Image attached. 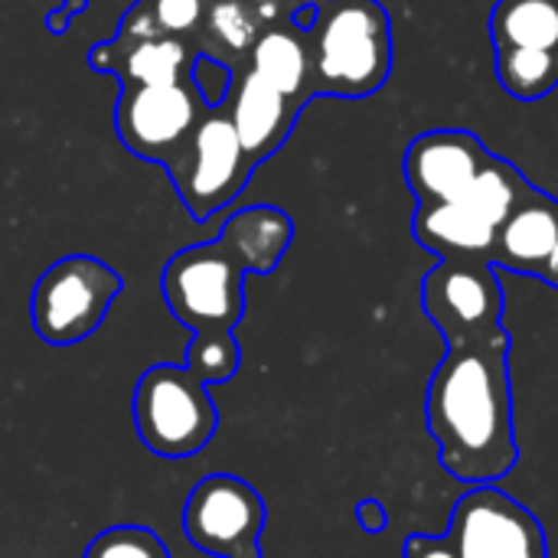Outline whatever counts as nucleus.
<instances>
[{"mask_svg":"<svg viewBox=\"0 0 558 558\" xmlns=\"http://www.w3.org/2000/svg\"><path fill=\"white\" fill-rule=\"evenodd\" d=\"M298 111L301 105H291L288 95H281L252 69L239 78V85L229 95V118L255 167L284 144Z\"/></svg>","mask_w":558,"mask_h":558,"instance_id":"nucleus-13","label":"nucleus"},{"mask_svg":"<svg viewBox=\"0 0 558 558\" xmlns=\"http://www.w3.org/2000/svg\"><path fill=\"white\" fill-rule=\"evenodd\" d=\"M558 248V199L539 186H526L507 222L497 229V245L490 255L494 268L517 275L546 278Z\"/></svg>","mask_w":558,"mask_h":558,"instance_id":"nucleus-12","label":"nucleus"},{"mask_svg":"<svg viewBox=\"0 0 558 558\" xmlns=\"http://www.w3.org/2000/svg\"><path fill=\"white\" fill-rule=\"evenodd\" d=\"M131 412L141 445L163 461L199 454L219 428V409L209 396V386L177 363H157L144 369Z\"/></svg>","mask_w":558,"mask_h":558,"instance_id":"nucleus-4","label":"nucleus"},{"mask_svg":"<svg viewBox=\"0 0 558 558\" xmlns=\"http://www.w3.org/2000/svg\"><path fill=\"white\" fill-rule=\"evenodd\" d=\"M422 307L448 343L504 330V291L490 262L441 258L422 281Z\"/></svg>","mask_w":558,"mask_h":558,"instance_id":"nucleus-10","label":"nucleus"},{"mask_svg":"<svg viewBox=\"0 0 558 558\" xmlns=\"http://www.w3.org/2000/svg\"><path fill=\"white\" fill-rule=\"evenodd\" d=\"M121 275L92 255H65L52 262L29 301L33 330L49 347H72L88 340L108 317L121 294Z\"/></svg>","mask_w":558,"mask_h":558,"instance_id":"nucleus-5","label":"nucleus"},{"mask_svg":"<svg viewBox=\"0 0 558 558\" xmlns=\"http://www.w3.org/2000/svg\"><path fill=\"white\" fill-rule=\"evenodd\" d=\"M167 170L193 219H209L242 193L255 163L248 160L232 118L219 108H209Z\"/></svg>","mask_w":558,"mask_h":558,"instance_id":"nucleus-6","label":"nucleus"},{"mask_svg":"<svg viewBox=\"0 0 558 558\" xmlns=\"http://www.w3.org/2000/svg\"><path fill=\"white\" fill-rule=\"evenodd\" d=\"M405 558H458L448 536H409Z\"/></svg>","mask_w":558,"mask_h":558,"instance_id":"nucleus-25","label":"nucleus"},{"mask_svg":"<svg viewBox=\"0 0 558 558\" xmlns=\"http://www.w3.org/2000/svg\"><path fill=\"white\" fill-rule=\"evenodd\" d=\"M490 157L494 154L471 131H428L405 150V180L418 203H454L471 190Z\"/></svg>","mask_w":558,"mask_h":558,"instance_id":"nucleus-11","label":"nucleus"},{"mask_svg":"<svg viewBox=\"0 0 558 558\" xmlns=\"http://www.w3.org/2000/svg\"><path fill=\"white\" fill-rule=\"evenodd\" d=\"M265 520L262 494L235 474L203 477L183 507L186 539L216 558H262Z\"/></svg>","mask_w":558,"mask_h":558,"instance_id":"nucleus-7","label":"nucleus"},{"mask_svg":"<svg viewBox=\"0 0 558 558\" xmlns=\"http://www.w3.org/2000/svg\"><path fill=\"white\" fill-rule=\"evenodd\" d=\"M258 13L255 7H248L245 0H216L209 10H206V26H209V36L232 49V52H245L255 46L258 39Z\"/></svg>","mask_w":558,"mask_h":558,"instance_id":"nucleus-21","label":"nucleus"},{"mask_svg":"<svg viewBox=\"0 0 558 558\" xmlns=\"http://www.w3.org/2000/svg\"><path fill=\"white\" fill-rule=\"evenodd\" d=\"M425 422L438 441L441 468L458 481L497 484L517 468L507 330L448 343L428 383Z\"/></svg>","mask_w":558,"mask_h":558,"instance_id":"nucleus-1","label":"nucleus"},{"mask_svg":"<svg viewBox=\"0 0 558 558\" xmlns=\"http://www.w3.org/2000/svg\"><path fill=\"white\" fill-rule=\"evenodd\" d=\"M415 239L441 258L490 262L497 245V226L484 222L461 203H418Z\"/></svg>","mask_w":558,"mask_h":558,"instance_id":"nucleus-14","label":"nucleus"},{"mask_svg":"<svg viewBox=\"0 0 558 558\" xmlns=\"http://www.w3.org/2000/svg\"><path fill=\"white\" fill-rule=\"evenodd\" d=\"M445 536L458 558H549L543 523L494 484H477L454 504Z\"/></svg>","mask_w":558,"mask_h":558,"instance_id":"nucleus-8","label":"nucleus"},{"mask_svg":"<svg viewBox=\"0 0 558 558\" xmlns=\"http://www.w3.org/2000/svg\"><path fill=\"white\" fill-rule=\"evenodd\" d=\"M199 108V95L183 82H121L114 108L118 137L131 154L170 167L203 118Z\"/></svg>","mask_w":558,"mask_h":558,"instance_id":"nucleus-9","label":"nucleus"},{"mask_svg":"<svg viewBox=\"0 0 558 558\" xmlns=\"http://www.w3.org/2000/svg\"><path fill=\"white\" fill-rule=\"evenodd\" d=\"M494 49L558 52V0H497L490 10Z\"/></svg>","mask_w":558,"mask_h":558,"instance_id":"nucleus-15","label":"nucleus"},{"mask_svg":"<svg viewBox=\"0 0 558 558\" xmlns=\"http://www.w3.org/2000/svg\"><path fill=\"white\" fill-rule=\"evenodd\" d=\"M190 78H193V88H196V95H199V101L206 108H222L229 101V95H232V69L222 59L209 56V52L193 59Z\"/></svg>","mask_w":558,"mask_h":558,"instance_id":"nucleus-24","label":"nucleus"},{"mask_svg":"<svg viewBox=\"0 0 558 558\" xmlns=\"http://www.w3.org/2000/svg\"><path fill=\"white\" fill-rule=\"evenodd\" d=\"M82 558H170V553L147 526H111L88 543Z\"/></svg>","mask_w":558,"mask_h":558,"instance_id":"nucleus-22","label":"nucleus"},{"mask_svg":"<svg viewBox=\"0 0 558 558\" xmlns=\"http://www.w3.org/2000/svg\"><path fill=\"white\" fill-rule=\"evenodd\" d=\"M245 275H262V265L226 222L213 242L177 252L160 288L170 314L193 333H232L245 314Z\"/></svg>","mask_w":558,"mask_h":558,"instance_id":"nucleus-3","label":"nucleus"},{"mask_svg":"<svg viewBox=\"0 0 558 558\" xmlns=\"http://www.w3.org/2000/svg\"><path fill=\"white\" fill-rule=\"evenodd\" d=\"M497 78L517 101H539L558 88V52L497 49Z\"/></svg>","mask_w":558,"mask_h":558,"instance_id":"nucleus-18","label":"nucleus"},{"mask_svg":"<svg viewBox=\"0 0 558 558\" xmlns=\"http://www.w3.org/2000/svg\"><path fill=\"white\" fill-rule=\"evenodd\" d=\"M242 350L235 333H193L183 366L206 386H222L239 373Z\"/></svg>","mask_w":558,"mask_h":558,"instance_id":"nucleus-20","label":"nucleus"},{"mask_svg":"<svg viewBox=\"0 0 558 558\" xmlns=\"http://www.w3.org/2000/svg\"><path fill=\"white\" fill-rule=\"evenodd\" d=\"M248 52H252V72H258L268 85H275L291 101L298 95H304V88L311 82V52H307V43L301 33L271 26V29L258 33V39Z\"/></svg>","mask_w":558,"mask_h":558,"instance_id":"nucleus-16","label":"nucleus"},{"mask_svg":"<svg viewBox=\"0 0 558 558\" xmlns=\"http://www.w3.org/2000/svg\"><path fill=\"white\" fill-rule=\"evenodd\" d=\"M526 186H530L526 177L510 160L494 154L484 163V170L477 173V180L471 183V190L461 199H454V203L468 206L474 216H481L484 222L500 229L507 222V216L513 213V206H517V199L523 196Z\"/></svg>","mask_w":558,"mask_h":558,"instance_id":"nucleus-17","label":"nucleus"},{"mask_svg":"<svg viewBox=\"0 0 558 558\" xmlns=\"http://www.w3.org/2000/svg\"><path fill=\"white\" fill-rule=\"evenodd\" d=\"M356 520H360V526L366 530V533H383L386 526H389V513H386V507L376 500V497H366V500H360V507H356Z\"/></svg>","mask_w":558,"mask_h":558,"instance_id":"nucleus-26","label":"nucleus"},{"mask_svg":"<svg viewBox=\"0 0 558 558\" xmlns=\"http://www.w3.org/2000/svg\"><path fill=\"white\" fill-rule=\"evenodd\" d=\"M317 92L366 98L392 72V23L379 0H317V20L304 33Z\"/></svg>","mask_w":558,"mask_h":558,"instance_id":"nucleus-2","label":"nucleus"},{"mask_svg":"<svg viewBox=\"0 0 558 558\" xmlns=\"http://www.w3.org/2000/svg\"><path fill=\"white\" fill-rule=\"evenodd\" d=\"M137 7L163 36L193 33L206 16V0H141Z\"/></svg>","mask_w":558,"mask_h":558,"instance_id":"nucleus-23","label":"nucleus"},{"mask_svg":"<svg viewBox=\"0 0 558 558\" xmlns=\"http://www.w3.org/2000/svg\"><path fill=\"white\" fill-rule=\"evenodd\" d=\"M190 65V49L173 39V36H150V39H134L131 49L124 52L121 65V82H141V85H157V82H183V72Z\"/></svg>","mask_w":558,"mask_h":558,"instance_id":"nucleus-19","label":"nucleus"}]
</instances>
